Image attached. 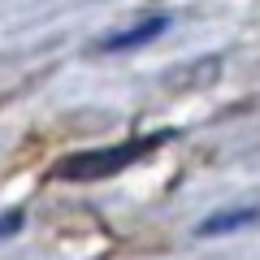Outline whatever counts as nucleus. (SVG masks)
Here are the masks:
<instances>
[{"label":"nucleus","mask_w":260,"mask_h":260,"mask_svg":"<svg viewBox=\"0 0 260 260\" xmlns=\"http://www.w3.org/2000/svg\"><path fill=\"white\" fill-rule=\"evenodd\" d=\"M178 130H156V135H143V139H126V143H113V148H95V152H74L56 165V178L65 182H95V178H113L121 174L126 165H139L143 156L169 143Z\"/></svg>","instance_id":"obj_1"},{"label":"nucleus","mask_w":260,"mask_h":260,"mask_svg":"<svg viewBox=\"0 0 260 260\" xmlns=\"http://www.w3.org/2000/svg\"><path fill=\"white\" fill-rule=\"evenodd\" d=\"M169 26V13H152V18H139V22H130V26L113 30V35L95 39V52H130V48H143L152 44V39H160Z\"/></svg>","instance_id":"obj_2"},{"label":"nucleus","mask_w":260,"mask_h":260,"mask_svg":"<svg viewBox=\"0 0 260 260\" xmlns=\"http://www.w3.org/2000/svg\"><path fill=\"white\" fill-rule=\"evenodd\" d=\"M256 221H260V208H256V204H230V208L208 213L204 221L195 225V234H200V239H221V234H234V230L256 225Z\"/></svg>","instance_id":"obj_3"},{"label":"nucleus","mask_w":260,"mask_h":260,"mask_svg":"<svg viewBox=\"0 0 260 260\" xmlns=\"http://www.w3.org/2000/svg\"><path fill=\"white\" fill-rule=\"evenodd\" d=\"M22 208H9V213H0V239H9V234H18L22 230Z\"/></svg>","instance_id":"obj_4"}]
</instances>
